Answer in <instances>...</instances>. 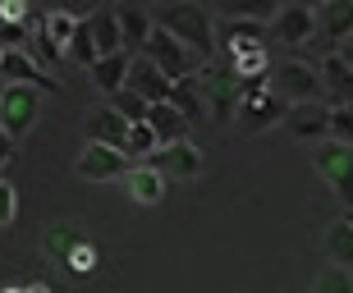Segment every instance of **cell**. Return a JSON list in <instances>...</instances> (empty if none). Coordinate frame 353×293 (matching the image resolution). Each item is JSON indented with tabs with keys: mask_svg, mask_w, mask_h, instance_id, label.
I'll list each match as a JSON object with an SVG mask.
<instances>
[{
	"mask_svg": "<svg viewBox=\"0 0 353 293\" xmlns=\"http://www.w3.org/2000/svg\"><path fill=\"white\" fill-rule=\"evenodd\" d=\"M271 92L285 106H303V101H321L326 83H321V69L307 65V60H280L271 69Z\"/></svg>",
	"mask_w": 353,
	"mask_h": 293,
	"instance_id": "7a4b0ae2",
	"label": "cell"
},
{
	"mask_svg": "<svg viewBox=\"0 0 353 293\" xmlns=\"http://www.w3.org/2000/svg\"><path fill=\"white\" fill-rule=\"evenodd\" d=\"M312 293H353V270L326 266V270L312 280Z\"/></svg>",
	"mask_w": 353,
	"mask_h": 293,
	"instance_id": "4316f807",
	"label": "cell"
},
{
	"mask_svg": "<svg viewBox=\"0 0 353 293\" xmlns=\"http://www.w3.org/2000/svg\"><path fill=\"white\" fill-rule=\"evenodd\" d=\"M124 188H129V197L138 202V206H157V202L165 197L170 179L161 170H152V165H133V170L124 174Z\"/></svg>",
	"mask_w": 353,
	"mask_h": 293,
	"instance_id": "2e32d148",
	"label": "cell"
},
{
	"mask_svg": "<svg viewBox=\"0 0 353 293\" xmlns=\"http://www.w3.org/2000/svg\"><path fill=\"white\" fill-rule=\"evenodd\" d=\"M19 220V188L10 179H0V229H10Z\"/></svg>",
	"mask_w": 353,
	"mask_h": 293,
	"instance_id": "4dcf8cb0",
	"label": "cell"
},
{
	"mask_svg": "<svg viewBox=\"0 0 353 293\" xmlns=\"http://www.w3.org/2000/svg\"><path fill=\"white\" fill-rule=\"evenodd\" d=\"M312 165H316V174L335 188V197L353 211V146L330 142V138H326V142L312 146Z\"/></svg>",
	"mask_w": 353,
	"mask_h": 293,
	"instance_id": "5b68a950",
	"label": "cell"
},
{
	"mask_svg": "<svg viewBox=\"0 0 353 293\" xmlns=\"http://www.w3.org/2000/svg\"><path fill=\"white\" fill-rule=\"evenodd\" d=\"M152 23L165 28L170 37H179L197 60H207L216 55V19L207 14V5H193V0H179V5H161L152 10Z\"/></svg>",
	"mask_w": 353,
	"mask_h": 293,
	"instance_id": "6da1fadb",
	"label": "cell"
},
{
	"mask_svg": "<svg viewBox=\"0 0 353 293\" xmlns=\"http://www.w3.org/2000/svg\"><path fill=\"white\" fill-rule=\"evenodd\" d=\"M83 243H88V239H83V229H79V225H69V220H55V225L41 234V252L51 257V261H69V257L79 252Z\"/></svg>",
	"mask_w": 353,
	"mask_h": 293,
	"instance_id": "44dd1931",
	"label": "cell"
},
{
	"mask_svg": "<svg viewBox=\"0 0 353 293\" xmlns=\"http://www.w3.org/2000/svg\"><path fill=\"white\" fill-rule=\"evenodd\" d=\"M147 124H152V133L161 138V146H165V142H188V129H193L170 101H161V106L147 110Z\"/></svg>",
	"mask_w": 353,
	"mask_h": 293,
	"instance_id": "603a6c76",
	"label": "cell"
},
{
	"mask_svg": "<svg viewBox=\"0 0 353 293\" xmlns=\"http://www.w3.org/2000/svg\"><path fill=\"white\" fill-rule=\"evenodd\" d=\"M271 37H280L285 46H307L316 37V10H307V5H280L271 19Z\"/></svg>",
	"mask_w": 353,
	"mask_h": 293,
	"instance_id": "8fae6325",
	"label": "cell"
},
{
	"mask_svg": "<svg viewBox=\"0 0 353 293\" xmlns=\"http://www.w3.org/2000/svg\"><path fill=\"white\" fill-rule=\"evenodd\" d=\"M316 69H321V83H326V92H330V106H353V69L344 65L340 55L335 51L321 55Z\"/></svg>",
	"mask_w": 353,
	"mask_h": 293,
	"instance_id": "e0dca14e",
	"label": "cell"
},
{
	"mask_svg": "<svg viewBox=\"0 0 353 293\" xmlns=\"http://www.w3.org/2000/svg\"><path fill=\"white\" fill-rule=\"evenodd\" d=\"M0 83L5 87H37V92H60V78H51L46 69L28 51H5L0 60Z\"/></svg>",
	"mask_w": 353,
	"mask_h": 293,
	"instance_id": "ba28073f",
	"label": "cell"
},
{
	"mask_svg": "<svg viewBox=\"0 0 353 293\" xmlns=\"http://www.w3.org/2000/svg\"><path fill=\"white\" fill-rule=\"evenodd\" d=\"M335 55H340L344 65H349V69H353V37H349V41H340V46H335Z\"/></svg>",
	"mask_w": 353,
	"mask_h": 293,
	"instance_id": "d590c367",
	"label": "cell"
},
{
	"mask_svg": "<svg viewBox=\"0 0 353 293\" xmlns=\"http://www.w3.org/2000/svg\"><path fill=\"white\" fill-rule=\"evenodd\" d=\"M74 170H79L83 179H92V184H105V179H124V174L133 170V160L124 156V151H115V146L88 142L79 151V160H74Z\"/></svg>",
	"mask_w": 353,
	"mask_h": 293,
	"instance_id": "52a82bcc",
	"label": "cell"
},
{
	"mask_svg": "<svg viewBox=\"0 0 353 293\" xmlns=\"http://www.w3.org/2000/svg\"><path fill=\"white\" fill-rule=\"evenodd\" d=\"M110 106H115V110H119V115H124L129 124H147V110H152V106L143 101V96H138V92H129V87L110 96Z\"/></svg>",
	"mask_w": 353,
	"mask_h": 293,
	"instance_id": "83f0119b",
	"label": "cell"
},
{
	"mask_svg": "<svg viewBox=\"0 0 353 293\" xmlns=\"http://www.w3.org/2000/svg\"><path fill=\"white\" fill-rule=\"evenodd\" d=\"M69 266H74V270H83V275H88V270L97 266V248H92V243H83L79 252L69 257Z\"/></svg>",
	"mask_w": 353,
	"mask_h": 293,
	"instance_id": "836d02e7",
	"label": "cell"
},
{
	"mask_svg": "<svg viewBox=\"0 0 353 293\" xmlns=\"http://www.w3.org/2000/svg\"><path fill=\"white\" fill-rule=\"evenodd\" d=\"M330 142L353 146V106H330Z\"/></svg>",
	"mask_w": 353,
	"mask_h": 293,
	"instance_id": "f1b7e54d",
	"label": "cell"
},
{
	"mask_svg": "<svg viewBox=\"0 0 353 293\" xmlns=\"http://www.w3.org/2000/svg\"><path fill=\"white\" fill-rule=\"evenodd\" d=\"M41 115V92L37 87H5L0 96V129L19 142L23 133H32V124Z\"/></svg>",
	"mask_w": 353,
	"mask_h": 293,
	"instance_id": "8992f818",
	"label": "cell"
},
{
	"mask_svg": "<svg viewBox=\"0 0 353 293\" xmlns=\"http://www.w3.org/2000/svg\"><path fill=\"white\" fill-rule=\"evenodd\" d=\"M285 129L299 142H326L330 138V106L326 101H303V106H289Z\"/></svg>",
	"mask_w": 353,
	"mask_h": 293,
	"instance_id": "30bf717a",
	"label": "cell"
},
{
	"mask_svg": "<svg viewBox=\"0 0 353 293\" xmlns=\"http://www.w3.org/2000/svg\"><path fill=\"white\" fill-rule=\"evenodd\" d=\"M28 19H32V10H28V5H19V0L0 5V28H28Z\"/></svg>",
	"mask_w": 353,
	"mask_h": 293,
	"instance_id": "d6a6232c",
	"label": "cell"
},
{
	"mask_svg": "<svg viewBox=\"0 0 353 293\" xmlns=\"http://www.w3.org/2000/svg\"><path fill=\"white\" fill-rule=\"evenodd\" d=\"M119 19V32H124V55H143L147 37H152V10H143V5H119L115 10Z\"/></svg>",
	"mask_w": 353,
	"mask_h": 293,
	"instance_id": "9a60e30c",
	"label": "cell"
},
{
	"mask_svg": "<svg viewBox=\"0 0 353 293\" xmlns=\"http://www.w3.org/2000/svg\"><path fill=\"white\" fill-rule=\"evenodd\" d=\"M88 23L83 14L74 10H51V14H41V32H46V41H51L60 55H69V46H74V37H79V28Z\"/></svg>",
	"mask_w": 353,
	"mask_h": 293,
	"instance_id": "d6986e66",
	"label": "cell"
},
{
	"mask_svg": "<svg viewBox=\"0 0 353 293\" xmlns=\"http://www.w3.org/2000/svg\"><path fill=\"white\" fill-rule=\"evenodd\" d=\"M202 83V96H207V115L216 124L239 120V106H243V92H239V74L230 65H202L197 74Z\"/></svg>",
	"mask_w": 353,
	"mask_h": 293,
	"instance_id": "3957f363",
	"label": "cell"
},
{
	"mask_svg": "<svg viewBox=\"0 0 353 293\" xmlns=\"http://www.w3.org/2000/svg\"><path fill=\"white\" fill-rule=\"evenodd\" d=\"M170 87H174V83L165 78L147 55H133V65H129V92H138L147 106H161V101H170Z\"/></svg>",
	"mask_w": 353,
	"mask_h": 293,
	"instance_id": "4fadbf2b",
	"label": "cell"
},
{
	"mask_svg": "<svg viewBox=\"0 0 353 293\" xmlns=\"http://www.w3.org/2000/svg\"><path fill=\"white\" fill-rule=\"evenodd\" d=\"M321 252L330 257V266L353 270V225L349 220H335V225L321 234Z\"/></svg>",
	"mask_w": 353,
	"mask_h": 293,
	"instance_id": "d4e9b609",
	"label": "cell"
},
{
	"mask_svg": "<svg viewBox=\"0 0 353 293\" xmlns=\"http://www.w3.org/2000/svg\"><path fill=\"white\" fill-rule=\"evenodd\" d=\"M344 220H349V225H353V211H349V215H344Z\"/></svg>",
	"mask_w": 353,
	"mask_h": 293,
	"instance_id": "8d00e7d4",
	"label": "cell"
},
{
	"mask_svg": "<svg viewBox=\"0 0 353 293\" xmlns=\"http://www.w3.org/2000/svg\"><path fill=\"white\" fill-rule=\"evenodd\" d=\"M316 28H321V37H330L335 46L353 37V0H326V5H316Z\"/></svg>",
	"mask_w": 353,
	"mask_h": 293,
	"instance_id": "ac0fdd59",
	"label": "cell"
},
{
	"mask_svg": "<svg viewBox=\"0 0 353 293\" xmlns=\"http://www.w3.org/2000/svg\"><path fill=\"white\" fill-rule=\"evenodd\" d=\"M69 60H74V65H83V69H92V65H97V46H92L88 23L79 28V37H74V46H69Z\"/></svg>",
	"mask_w": 353,
	"mask_h": 293,
	"instance_id": "f546056e",
	"label": "cell"
},
{
	"mask_svg": "<svg viewBox=\"0 0 353 293\" xmlns=\"http://www.w3.org/2000/svg\"><path fill=\"white\" fill-rule=\"evenodd\" d=\"M285 115H289L285 101L275 92H262V96H252V101L239 106V129H243V133H266L275 124H285Z\"/></svg>",
	"mask_w": 353,
	"mask_h": 293,
	"instance_id": "7c38bea8",
	"label": "cell"
},
{
	"mask_svg": "<svg viewBox=\"0 0 353 293\" xmlns=\"http://www.w3.org/2000/svg\"><path fill=\"white\" fill-rule=\"evenodd\" d=\"M143 165L161 170L165 179H197V174L207 170V160H202V151H197L193 142H165V146H157L152 160H143Z\"/></svg>",
	"mask_w": 353,
	"mask_h": 293,
	"instance_id": "9c48e42d",
	"label": "cell"
},
{
	"mask_svg": "<svg viewBox=\"0 0 353 293\" xmlns=\"http://www.w3.org/2000/svg\"><path fill=\"white\" fill-rule=\"evenodd\" d=\"M143 55H147V60H152V65H157L170 83L193 78V74H202V65H207V60H197V55L188 51V46H183L179 37H170L165 28H152V37H147Z\"/></svg>",
	"mask_w": 353,
	"mask_h": 293,
	"instance_id": "277c9868",
	"label": "cell"
},
{
	"mask_svg": "<svg viewBox=\"0 0 353 293\" xmlns=\"http://www.w3.org/2000/svg\"><path fill=\"white\" fill-rule=\"evenodd\" d=\"M0 96H5V83H0Z\"/></svg>",
	"mask_w": 353,
	"mask_h": 293,
	"instance_id": "74e56055",
	"label": "cell"
},
{
	"mask_svg": "<svg viewBox=\"0 0 353 293\" xmlns=\"http://www.w3.org/2000/svg\"><path fill=\"white\" fill-rule=\"evenodd\" d=\"M161 146V138L152 133V124H133L129 129V142H124V156L133 160V165H143V160H152V151Z\"/></svg>",
	"mask_w": 353,
	"mask_h": 293,
	"instance_id": "484cf974",
	"label": "cell"
},
{
	"mask_svg": "<svg viewBox=\"0 0 353 293\" xmlns=\"http://www.w3.org/2000/svg\"><path fill=\"white\" fill-rule=\"evenodd\" d=\"M129 65H133V55H124V51L97 60V65H92V83H97V92H105V96L124 92V87H129Z\"/></svg>",
	"mask_w": 353,
	"mask_h": 293,
	"instance_id": "7402d4cb",
	"label": "cell"
},
{
	"mask_svg": "<svg viewBox=\"0 0 353 293\" xmlns=\"http://www.w3.org/2000/svg\"><path fill=\"white\" fill-rule=\"evenodd\" d=\"M88 32H92V46H97V60L124 51V32H119L115 10H97V14L88 19Z\"/></svg>",
	"mask_w": 353,
	"mask_h": 293,
	"instance_id": "ffe728a7",
	"label": "cell"
},
{
	"mask_svg": "<svg viewBox=\"0 0 353 293\" xmlns=\"http://www.w3.org/2000/svg\"><path fill=\"white\" fill-rule=\"evenodd\" d=\"M170 106L179 110L188 124L207 120V96H202V83H197V74H193V78H179V83L170 87Z\"/></svg>",
	"mask_w": 353,
	"mask_h": 293,
	"instance_id": "cb8c5ba5",
	"label": "cell"
},
{
	"mask_svg": "<svg viewBox=\"0 0 353 293\" xmlns=\"http://www.w3.org/2000/svg\"><path fill=\"white\" fill-rule=\"evenodd\" d=\"M10 160H14V138L5 133V129H0V170H5ZM0 179H5V174H0Z\"/></svg>",
	"mask_w": 353,
	"mask_h": 293,
	"instance_id": "e575fe53",
	"label": "cell"
},
{
	"mask_svg": "<svg viewBox=\"0 0 353 293\" xmlns=\"http://www.w3.org/2000/svg\"><path fill=\"white\" fill-rule=\"evenodd\" d=\"M28 55H32L41 69H46V65H60V51H55L51 41H46V32H41V28L32 32V37H28Z\"/></svg>",
	"mask_w": 353,
	"mask_h": 293,
	"instance_id": "1f68e13d",
	"label": "cell"
},
{
	"mask_svg": "<svg viewBox=\"0 0 353 293\" xmlns=\"http://www.w3.org/2000/svg\"><path fill=\"white\" fill-rule=\"evenodd\" d=\"M129 129L133 124L119 115L115 106H101L88 115V142H101V146H115V151H124V142H129Z\"/></svg>",
	"mask_w": 353,
	"mask_h": 293,
	"instance_id": "5bb4252c",
	"label": "cell"
}]
</instances>
